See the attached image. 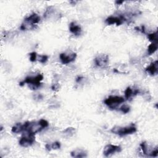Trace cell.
I'll list each match as a JSON object with an SVG mask.
<instances>
[{
    "label": "cell",
    "mask_w": 158,
    "mask_h": 158,
    "mask_svg": "<svg viewBox=\"0 0 158 158\" xmlns=\"http://www.w3.org/2000/svg\"><path fill=\"white\" fill-rule=\"evenodd\" d=\"M43 80V75L42 74H38L35 77L29 76L26 77L22 81L19 83L20 86H23L24 84H28L30 88L35 90L40 88L42 83L41 81Z\"/></svg>",
    "instance_id": "obj_1"
},
{
    "label": "cell",
    "mask_w": 158,
    "mask_h": 158,
    "mask_svg": "<svg viewBox=\"0 0 158 158\" xmlns=\"http://www.w3.org/2000/svg\"><path fill=\"white\" fill-rule=\"evenodd\" d=\"M48 126L49 123L45 119H40L38 122H30L29 125L25 132L35 135Z\"/></svg>",
    "instance_id": "obj_2"
},
{
    "label": "cell",
    "mask_w": 158,
    "mask_h": 158,
    "mask_svg": "<svg viewBox=\"0 0 158 158\" xmlns=\"http://www.w3.org/2000/svg\"><path fill=\"white\" fill-rule=\"evenodd\" d=\"M137 131V128L134 124H131L129 126L121 127V126H114L113 127L110 131L112 133L118 135L120 136H123L128 135L135 133Z\"/></svg>",
    "instance_id": "obj_3"
},
{
    "label": "cell",
    "mask_w": 158,
    "mask_h": 158,
    "mask_svg": "<svg viewBox=\"0 0 158 158\" xmlns=\"http://www.w3.org/2000/svg\"><path fill=\"white\" fill-rule=\"evenodd\" d=\"M125 102V98L118 96H110L104 101V103L110 110H115L122 103Z\"/></svg>",
    "instance_id": "obj_4"
},
{
    "label": "cell",
    "mask_w": 158,
    "mask_h": 158,
    "mask_svg": "<svg viewBox=\"0 0 158 158\" xmlns=\"http://www.w3.org/2000/svg\"><path fill=\"white\" fill-rule=\"evenodd\" d=\"M140 147L144 155L150 157H156L158 156V149L156 146L155 148H153L149 146L146 141H143L140 144Z\"/></svg>",
    "instance_id": "obj_5"
},
{
    "label": "cell",
    "mask_w": 158,
    "mask_h": 158,
    "mask_svg": "<svg viewBox=\"0 0 158 158\" xmlns=\"http://www.w3.org/2000/svg\"><path fill=\"white\" fill-rule=\"evenodd\" d=\"M35 141V135L25 132L20 138L19 143V145L23 148H27L31 146Z\"/></svg>",
    "instance_id": "obj_6"
},
{
    "label": "cell",
    "mask_w": 158,
    "mask_h": 158,
    "mask_svg": "<svg viewBox=\"0 0 158 158\" xmlns=\"http://www.w3.org/2000/svg\"><path fill=\"white\" fill-rule=\"evenodd\" d=\"M126 20H127V19L123 15H120L118 16L110 15L105 20V23L109 25L116 24L118 26L122 25Z\"/></svg>",
    "instance_id": "obj_7"
},
{
    "label": "cell",
    "mask_w": 158,
    "mask_h": 158,
    "mask_svg": "<svg viewBox=\"0 0 158 158\" xmlns=\"http://www.w3.org/2000/svg\"><path fill=\"white\" fill-rule=\"evenodd\" d=\"M94 61L95 65L97 67L100 68H105L109 64V56L107 54H99L94 58Z\"/></svg>",
    "instance_id": "obj_8"
},
{
    "label": "cell",
    "mask_w": 158,
    "mask_h": 158,
    "mask_svg": "<svg viewBox=\"0 0 158 158\" xmlns=\"http://www.w3.org/2000/svg\"><path fill=\"white\" fill-rule=\"evenodd\" d=\"M77 53L73 52H62L59 55L60 62L63 64H68L73 62L77 58Z\"/></svg>",
    "instance_id": "obj_9"
},
{
    "label": "cell",
    "mask_w": 158,
    "mask_h": 158,
    "mask_svg": "<svg viewBox=\"0 0 158 158\" xmlns=\"http://www.w3.org/2000/svg\"><path fill=\"white\" fill-rule=\"evenodd\" d=\"M121 151L122 148L120 146L109 144L104 147L103 154L106 157H109L116 152H120Z\"/></svg>",
    "instance_id": "obj_10"
},
{
    "label": "cell",
    "mask_w": 158,
    "mask_h": 158,
    "mask_svg": "<svg viewBox=\"0 0 158 158\" xmlns=\"http://www.w3.org/2000/svg\"><path fill=\"white\" fill-rule=\"evenodd\" d=\"M59 13L57 12L55 7L53 6H48L44 13V17L46 19H57L59 17Z\"/></svg>",
    "instance_id": "obj_11"
},
{
    "label": "cell",
    "mask_w": 158,
    "mask_h": 158,
    "mask_svg": "<svg viewBox=\"0 0 158 158\" xmlns=\"http://www.w3.org/2000/svg\"><path fill=\"white\" fill-rule=\"evenodd\" d=\"M29 124V122H25L23 123H16L14 127L12 128V132L14 133H20L22 132H25L27 130V128Z\"/></svg>",
    "instance_id": "obj_12"
},
{
    "label": "cell",
    "mask_w": 158,
    "mask_h": 158,
    "mask_svg": "<svg viewBox=\"0 0 158 158\" xmlns=\"http://www.w3.org/2000/svg\"><path fill=\"white\" fill-rule=\"evenodd\" d=\"M146 72H148L150 75L154 76L158 72V62L157 60H155L150 64L146 68Z\"/></svg>",
    "instance_id": "obj_13"
},
{
    "label": "cell",
    "mask_w": 158,
    "mask_h": 158,
    "mask_svg": "<svg viewBox=\"0 0 158 158\" xmlns=\"http://www.w3.org/2000/svg\"><path fill=\"white\" fill-rule=\"evenodd\" d=\"M69 30L75 36H80L82 32L81 27L75 22H72L69 24Z\"/></svg>",
    "instance_id": "obj_14"
},
{
    "label": "cell",
    "mask_w": 158,
    "mask_h": 158,
    "mask_svg": "<svg viewBox=\"0 0 158 158\" xmlns=\"http://www.w3.org/2000/svg\"><path fill=\"white\" fill-rule=\"evenodd\" d=\"M125 98L127 100H128L131 99L133 96H135L139 93V90L138 89H133L131 87L128 86L126 88L125 90Z\"/></svg>",
    "instance_id": "obj_15"
},
{
    "label": "cell",
    "mask_w": 158,
    "mask_h": 158,
    "mask_svg": "<svg viewBox=\"0 0 158 158\" xmlns=\"http://www.w3.org/2000/svg\"><path fill=\"white\" fill-rule=\"evenodd\" d=\"M70 156L76 158L86 157H87V152L82 149H76L70 152Z\"/></svg>",
    "instance_id": "obj_16"
},
{
    "label": "cell",
    "mask_w": 158,
    "mask_h": 158,
    "mask_svg": "<svg viewBox=\"0 0 158 158\" xmlns=\"http://www.w3.org/2000/svg\"><path fill=\"white\" fill-rule=\"evenodd\" d=\"M40 20H41L40 17L36 13H33L30 14L24 19L25 21L28 22L33 25H36L37 23H38Z\"/></svg>",
    "instance_id": "obj_17"
},
{
    "label": "cell",
    "mask_w": 158,
    "mask_h": 158,
    "mask_svg": "<svg viewBox=\"0 0 158 158\" xmlns=\"http://www.w3.org/2000/svg\"><path fill=\"white\" fill-rule=\"evenodd\" d=\"M36 27V25L31 24V23L24 20L23 22L20 25V29L21 30H31L35 29Z\"/></svg>",
    "instance_id": "obj_18"
},
{
    "label": "cell",
    "mask_w": 158,
    "mask_h": 158,
    "mask_svg": "<svg viewBox=\"0 0 158 158\" xmlns=\"http://www.w3.org/2000/svg\"><path fill=\"white\" fill-rule=\"evenodd\" d=\"M75 133V128L73 127H68L62 131V134L67 137L72 136Z\"/></svg>",
    "instance_id": "obj_19"
},
{
    "label": "cell",
    "mask_w": 158,
    "mask_h": 158,
    "mask_svg": "<svg viewBox=\"0 0 158 158\" xmlns=\"http://www.w3.org/2000/svg\"><path fill=\"white\" fill-rule=\"evenodd\" d=\"M157 43H152L151 44H149L148 47V55H151L153 53H154L157 49Z\"/></svg>",
    "instance_id": "obj_20"
},
{
    "label": "cell",
    "mask_w": 158,
    "mask_h": 158,
    "mask_svg": "<svg viewBox=\"0 0 158 158\" xmlns=\"http://www.w3.org/2000/svg\"><path fill=\"white\" fill-rule=\"evenodd\" d=\"M148 38L152 43H157V31H155L154 33H149L148 35Z\"/></svg>",
    "instance_id": "obj_21"
},
{
    "label": "cell",
    "mask_w": 158,
    "mask_h": 158,
    "mask_svg": "<svg viewBox=\"0 0 158 158\" xmlns=\"http://www.w3.org/2000/svg\"><path fill=\"white\" fill-rule=\"evenodd\" d=\"M48 56L47 55H38L37 56V60L41 64H45L48 60Z\"/></svg>",
    "instance_id": "obj_22"
},
{
    "label": "cell",
    "mask_w": 158,
    "mask_h": 158,
    "mask_svg": "<svg viewBox=\"0 0 158 158\" xmlns=\"http://www.w3.org/2000/svg\"><path fill=\"white\" fill-rule=\"evenodd\" d=\"M119 110L123 114H127L128 112H130V107L127 104H123L120 107Z\"/></svg>",
    "instance_id": "obj_23"
},
{
    "label": "cell",
    "mask_w": 158,
    "mask_h": 158,
    "mask_svg": "<svg viewBox=\"0 0 158 158\" xmlns=\"http://www.w3.org/2000/svg\"><path fill=\"white\" fill-rule=\"evenodd\" d=\"M51 146V149H54V150H56V149H59L60 148V143L59 142V141H55V142H53L51 144H50Z\"/></svg>",
    "instance_id": "obj_24"
},
{
    "label": "cell",
    "mask_w": 158,
    "mask_h": 158,
    "mask_svg": "<svg viewBox=\"0 0 158 158\" xmlns=\"http://www.w3.org/2000/svg\"><path fill=\"white\" fill-rule=\"evenodd\" d=\"M30 60L32 62H35L37 60V54L36 52H32L31 53H30Z\"/></svg>",
    "instance_id": "obj_25"
},
{
    "label": "cell",
    "mask_w": 158,
    "mask_h": 158,
    "mask_svg": "<svg viewBox=\"0 0 158 158\" xmlns=\"http://www.w3.org/2000/svg\"><path fill=\"white\" fill-rule=\"evenodd\" d=\"M43 96L41 94L38 93V94H35L34 95V99H35L36 101H40L43 99Z\"/></svg>",
    "instance_id": "obj_26"
},
{
    "label": "cell",
    "mask_w": 158,
    "mask_h": 158,
    "mask_svg": "<svg viewBox=\"0 0 158 158\" xmlns=\"http://www.w3.org/2000/svg\"><path fill=\"white\" fill-rule=\"evenodd\" d=\"M83 78H83V77L79 76V77H78L76 78V81H77V83H80Z\"/></svg>",
    "instance_id": "obj_27"
},
{
    "label": "cell",
    "mask_w": 158,
    "mask_h": 158,
    "mask_svg": "<svg viewBox=\"0 0 158 158\" xmlns=\"http://www.w3.org/2000/svg\"><path fill=\"white\" fill-rule=\"evenodd\" d=\"M51 88L52 89V90H56V89H58V88H59V86H58L57 84H54V85L52 86Z\"/></svg>",
    "instance_id": "obj_28"
},
{
    "label": "cell",
    "mask_w": 158,
    "mask_h": 158,
    "mask_svg": "<svg viewBox=\"0 0 158 158\" xmlns=\"http://www.w3.org/2000/svg\"><path fill=\"white\" fill-rule=\"evenodd\" d=\"M123 2V1H115V4H118V5L122 4Z\"/></svg>",
    "instance_id": "obj_29"
}]
</instances>
